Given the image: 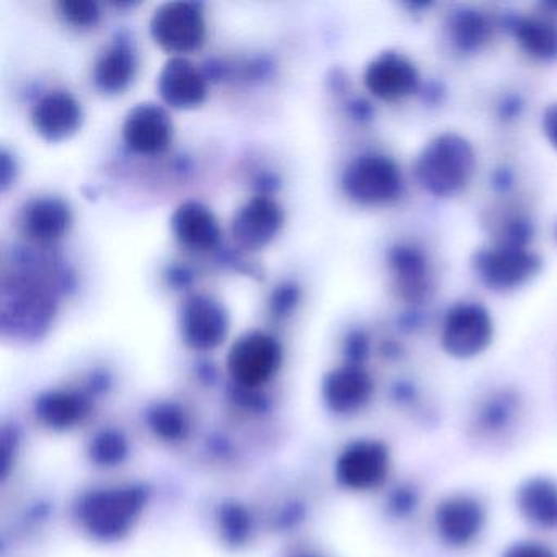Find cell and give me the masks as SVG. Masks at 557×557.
Here are the masks:
<instances>
[{"label":"cell","instance_id":"cell-6","mask_svg":"<svg viewBox=\"0 0 557 557\" xmlns=\"http://www.w3.org/2000/svg\"><path fill=\"white\" fill-rule=\"evenodd\" d=\"M475 270L491 288L511 289L527 283L540 270L536 256L518 244L500 243L475 257Z\"/></svg>","mask_w":557,"mask_h":557},{"label":"cell","instance_id":"cell-31","mask_svg":"<svg viewBox=\"0 0 557 557\" xmlns=\"http://www.w3.org/2000/svg\"><path fill=\"white\" fill-rule=\"evenodd\" d=\"M543 129L550 145L557 149V103L547 107L543 115Z\"/></svg>","mask_w":557,"mask_h":557},{"label":"cell","instance_id":"cell-25","mask_svg":"<svg viewBox=\"0 0 557 557\" xmlns=\"http://www.w3.org/2000/svg\"><path fill=\"white\" fill-rule=\"evenodd\" d=\"M40 413L51 425L67 426L79 419L81 403H77L76 397L66 396V394L51 396L41 403Z\"/></svg>","mask_w":557,"mask_h":557},{"label":"cell","instance_id":"cell-27","mask_svg":"<svg viewBox=\"0 0 557 557\" xmlns=\"http://www.w3.org/2000/svg\"><path fill=\"white\" fill-rule=\"evenodd\" d=\"M419 502V491L412 484L397 485L391 492L389 500H387V510H389L393 517L409 518L410 515L416 513Z\"/></svg>","mask_w":557,"mask_h":557},{"label":"cell","instance_id":"cell-13","mask_svg":"<svg viewBox=\"0 0 557 557\" xmlns=\"http://www.w3.org/2000/svg\"><path fill=\"white\" fill-rule=\"evenodd\" d=\"M416 67L399 53H383L364 71V86L377 99L394 102L417 89Z\"/></svg>","mask_w":557,"mask_h":557},{"label":"cell","instance_id":"cell-16","mask_svg":"<svg viewBox=\"0 0 557 557\" xmlns=\"http://www.w3.org/2000/svg\"><path fill=\"white\" fill-rule=\"evenodd\" d=\"M517 510L530 527L557 531V481L550 478H530L518 487Z\"/></svg>","mask_w":557,"mask_h":557},{"label":"cell","instance_id":"cell-21","mask_svg":"<svg viewBox=\"0 0 557 557\" xmlns=\"http://www.w3.org/2000/svg\"><path fill=\"white\" fill-rule=\"evenodd\" d=\"M391 269L396 278L397 289L407 301H416L425 295L426 262L419 250L409 246H399L391 253Z\"/></svg>","mask_w":557,"mask_h":557},{"label":"cell","instance_id":"cell-18","mask_svg":"<svg viewBox=\"0 0 557 557\" xmlns=\"http://www.w3.org/2000/svg\"><path fill=\"white\" fill-rule=\"evenodd\" d=\"M520 413L521 400L513 391H495L475 407L472 426L482 438H502L517 425Z\"/></svg>","mask_w":557,"mask_h":557},{"label":"cell","instance_id":"cell-4","mask_svg":"<svg viewBox=\"0 0 557 557\" xmlns=\"http://www.w3.org/2000/svg\"><path fill=\"white\" fill-rule=\"evenodd\" d=\"M494 337L491 314L475 302L453 306L442 329L443 350L458 360H469L487 350Z\"/></svg>","mask_w":557,"mask_h":557},{"label":"cell","instance_id":"cell-15","mask_svg":"<svg viewBox=\"0 0 557 557\" xmlns=\"http://www.w3.org/2000/svg\"><path fill=\"white\" fill-rule=\"evenodd\" d=\"M32 122L41 138L60 143L79 132L83 110L71 94L57 90V92L47 94L35 106Z\"/></svg>","mask_w":557,"mask_h":557},{"label":"cell","instance_id":"cell-32","mask_svg":"<svg viewBox=\"0 0 557 557\" xmlns=\"http://www.w3.org/2000/svg\"><path fill=\"white\" fill-rule=\"evenodd\" d=\"M556 237H557V230H556Z\"/></svg>","mask_w":557,"mask_h":557},{"label":"cell","instance_id":"cell-17","mask_svg":"<svg viewBox=\"0 0 557 557\" xmlns=\"http://www.w3.org/2000/svg\"><path fill=\"white\" fill-rule=\"evenodd\" d=\"M171 226L178 243L194 250L213 249L221 236L216 218L198 201L181 205L172 216Z\"/></svg>","mask_w":557,"mask_h":557},{"label":"cell","instance_id":"cell-8","mask_svg":"<svg viewBox=\"0 0 557 557\" xmlns=\"http://www.w3.org/2000/svg\"><path fill=\"white\" fill-rule=\"evenodd\" d=\"M391 469L386 445L376 440H360L344 449L337 462L338 481L351 491L367 492L380 487Z\"/></svg>","mask_w":557,"mask_h":557},{"label":"cell","instance_id":"cell-7","mask_svg":"<svg viewBox=\"0 0 557 557\" xmlns=\"http://www.w3.org/2000/svg\"><path fill=\"white\" fill-rule=\"evenodd\" d=\"M143 508V494L135 488H115L90 495L81 508L84 523L100 536H120Z\"/></svg>","mask_w":557,"mask_h":557},{"label":"cell","instance_id":"cell-11","mask_svg":"<svg viewBox=\"0 0 557 557\" xmlns=\"http://www.w3.org/2000/svg\"><path fill=\"white\" fill-rule=\"evenodd\" d=\"M123 138L126 146L136 154H161L172 141L171 119L161 107L141 103L126 116Z\"/></svg>","mask_w":557,"mask_h":557},{"label":"cell","instance_id":"cell-24","mask_svg":"<svg viewBox=\"0 0 557 557\" xmlns=\"http://www.w3.org/2000/svg\"><path fill=\"white\" fill-rule=\"evenodd\" d=\"M487 34V22L478 12H459L451 18V37L461 50L481 47Z\"/></svg>","mask_w":557,"mask_h":557},{"label":"cell","instance_id":"cell-5","mask_svg":"<svg viewBox=\"0 0 557 557\" xmlns=\"http://www.w3.org/2000/svg\"><path fill=\"white\" fill-rule=\"evenodd\" d=\"M433 521L445 546L465 549L481 536L487 523V511L474 495L455 494L440 502Z\"/></svg>","mask_w":557,"mask_h":557},{"label":"cell","instance_id":"cell-28","mask_svg":"<svg viewBox=\"0 0 557 557\" xmlns=\"http://www.w3.org/2000/svg\"><path fill=\"white\" fill-rule=\"evenodd\" d=\"M125 443L119 435H103L97 440L94 455L100 462H115L125 455Z\"/></svg>","mask_w":557,"mask_h":557},{"label":"cell","instance_id":"cell-14","mask_svg":"<svg viewBox=\"0 0 557 557\" xmlns=\"http://www.w3.org/2000/svg\"><path fill=\"white\" fill-rule=\"evenodd\" d=\"M159 94L178 110L197 109L207 100V79L197 66L182 57L172 58L159 74Z\"/></svg>","mask_w":557,"mask_h":557},{"label":"cell","instance_id":"cell-23","mask_svg":"<svg viewBox=\"0 0 557 557\" xmlns=\"http://www.w3.org/2000/svg\"><path fill=\"white\" fill-rule=\"evenodd\" d=\"M515 37L531 57L540 60L557 58V25L537 18H523L515 25Z\"/></svg>","mask_w":557,"mask_h":557},{"label":"cell","instance_id":"cell-9","mask_svg":"<svg viewBox=\"0 0 557 557\" xmlns=\"http://www.w3.org/2000/svg\"><path fill=\"white\" fill-rule=\"evenodd\" d=\"M280 361L282 350L275 338L262 332H253L234 344L227 367L237 383L243 386H259L278 370Z\"/></svg>","mask_w":557,"mask_h":557},{"label":"cell","instance_id":"cell-2","mask_svg":"<svg viewBox=\"0 0 557 557\" xmlns=\"http://www.w3.org/2000/svg\"><path fill=\"white\" fill-rule=\"evenodd\" d=\"M342 187L357 203L377 207L399 197L403 178L397 165L386 156L364 154L345 169Z\"/></svg>","mask_w":557,"mask_h":557},{"label":"cell","instance_id":"cell-10","mask_svg":"<svg viewBox=\"0 0 557 557\" xmlns=\"http://www.w3.org/2000/svg\"><path fill=\"white\" fill-rule=\"evenodd\" d=\"M230 319L223 305L210 296L195 295L182 309V334L195 350H213L226 338Z\"/></svg>","mask_w":557,"mask_h":557},{"label":"cell","instance_id":"cell-3","mask_svg":"<svg viewBox=\"0 0 557 557\" xmlns=\"http://www.w3.org/2000/svg\"><path fill=\"white\" fill-rule=\"evenodd\" d=\"M151 35L156 44L172 54L197 51L207 38V22L200 5L171 2L152 15Z\"/></svg>","mask_w":557,"mask_h":557},{"label":"cell","instance_id":"cell-29","mask_svg":"<svg viewBox=\"0 0 557 557\" xmlns=\"http://www.w3.org/2000/svg\"><path fill=\"white\" fill-rule=\"evenodd\" d=\"M154 425L156 430L168 438H174L184 432V420L181 413L172 409L159 410L156 413Z\"/></svg>","mask_w":557,"mask_h":557},{"label":"cell","instance_id":"cell-12","mask_svg":"<svg viewBox=\"0 0 557 557\" xmlns=\"http://www.w3.org/2000/svg\"><path fill=\"white\" fill-rule=\"evenodd\" d=\"M282 226L280 205L267 197H256L237 211L233 223L234 239L244 249H263L275 239Z\"/></svg>","mask_w":557,"mask_h":557},{"label":"cell","instance_id":"cell-1","mask_svg":"<svg viewBox=\"0 0 557 557\" xmlns=\"http://www.w3.org/2000/svg\"><path fill=\"white\" fill-rule=\"evenodd\" d=\"M475 156L462 136L445 133L423 148L417 159L416 174L420 184L435 197H449L461 190L472 172Z\"/></svg>","mask_w":557,"mask_h":557},{"label":"cell","instance_id":"cell-20","mask_svg":"<svg viewBox=\"0 0 557 557\" xmlns=\"http://www.w3.org/2000/svg\"><path fill=\"white\" fill-rule=\"evenodd\" d=\"M22 224L32 239L51 243L70 231L73 214L60 198H38L25 208Z\"/></svg>","mask_w":557,"mask_h":557},{"label":"cell","instance_id":"cell-26","mask_svg":"<svg viewBox=\"0 0 557 557\" xmlns=\"http://www.w3.org/2000/svg\"><path fill=\"white\" fill-rule=\"evenodd\" d=\"M67 24L77 28H90L100 21L99 5L87 0H64L58 4Z\"/></svg>","mask_w":557,"mask_h":557},{"label":"cell","instance_id":"cell-22","mask_svg":"<svg viewBox=\"0 0 557 557\" xmlns=\"http://www.w3.org/2000/svg\"><path fill=\"white\" fill-rule=\"evenodd\" d=\"M135 74V53L125 45H115L97 61L94 81L102 92L120 94L132 84Z\"/></svg>","mask_w":557,"mask_h":557},{"label":"cell","instance_id":"cell-19","mask_svg":"<svg viewBox=\"0 0 557 557\" xmlns=\"http://www.w3.org/2000/svg\"><path fill=\"white\" fill-rule=\"evenodd\" d=\"M373 383L357 364L341 368L325 381V400L334 412L354 413L370 400Z\"/></svg>","mask_w":557,"mask_h":557},{"label":"cell","instance_id":"cell-30","mask_svg":"<svg viewBox=\"0 0 557 557\" xmlns=\"http://www.w3.org/2000/svg\"><path fill=\"white\" fill-rule=\"evenodd\" d=\"M502 557H557L549 547L536 541H518L505 549Z\"/></svg>","mask_w":557,"mask_h":557}]
</instances>
